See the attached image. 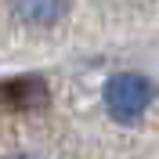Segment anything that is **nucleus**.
Listing matches in <instances>:
<instances>
[{
	"mask_svg": "<svg viewBox=\"0 0 159 159\" xmlns=\"http://www.w3.org/2000/svg\"><path fill=\"white\" fill-rule=\"evenodd\" d=\"M15 7L29 22H54V18H61L65 0H15Z\"/></svg>",
	"mask_w": 159,
	"mask_h": 159,
	"instance_id": "nucleus-3",
	"label": "nucleus"
},
{
	"mask_svg": "<svg viewBox=\"0 0 159 159\" xmlns=\"http://www.w3.org/2000/svg\"><path fill=\"white\" fill-rule=\"evenodd\" d=\"M0 98L7 101V105H15V109H36V105L47 101V90H43L40 80L25 76V80H15V83H4L0 87Z\"/></svg>",
	"mask_w": 159,
	"mask_h": 159,
	"instance_id": "nucleus-2",
	"label": "nucleus"
},
{
	"mask_svg": "<svg viewBox=\"0 0 159 159\" xmlns=\"http://www.w3.org/2000/svg\"><path fill=\"white\" fill-rule=\"evenodd\" d=\"M152 101V83L138 72H119L105 83V105L116 119H138Z\"/></svg>",
	"mask_w": 159,
	"mask_h": 159,
	"instance_id": "nucleus-1",
	"label": "nucleus"
},
{
	"mask_svg": "<svg viewBox=\"0 0 159 159\" xmlns=\"http://www.w3.org/2000/svg\"><path fill=\"white\" fill-rule=\"evenodd\" d=\"M11 159H33V156H11Z\"/></svg>",
	"mask_w": 159,
	"mask_h": 159,
	"instance_id": "nucleus-4",
	"label": "nucleus"
}]
</instances>
